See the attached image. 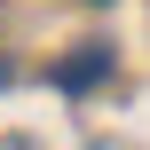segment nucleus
I'll use <instances>...</instances> for the list:
<instances>
[{"mask_svg": "<svg viewBox=\"0 0 150 150\" xmlns=\"http://www.w3.org/2000/svg\"><path fill=\"white\" fill-rule=\"evenodd\" d=\"M103 79H111V40H87L79 55L55 63V87H63V95H87V87H103Z\"/></svg>", "mask_w": 150, "mask_h": 150, "instance_id": "1", "label": "nucleus"}, {"mask_svg": "<svg viewBox=\"0 0 150 150\" xmlns=\"http://www.w3.org/2000/svg\"><path fill=\"white\" fill-rule=\"evenodd\" d=\"M0 150H32V142H24V134H0Z\"/></svg>", "mask_w": 150, "mask_h": 150, "instance_id": "2", "label": "nucleus"}, {"mask_svg": "<svg viewBox=\"0 0 150 150\" xmlns=\"http://www.w3.org/2000/svg\"><path fill=\"white\" fill-rule=\"evenodd\" d=\"M0 87H8V55H0Z\"/></svg>", "mask_w": 150, "mask_h": 150, "instance_id": "3", "label": "nucleus"}]
</instances>
